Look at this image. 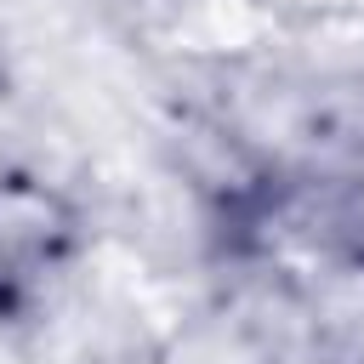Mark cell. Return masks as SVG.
Returning a JSON list of instances; mask_svg holds the SVG:
<instances>
[{
    "mask_svg": "<svg viewBox=\"0 0 364 364\" xmlns=\"http://www.w3.org/2000/svg\"><path fill=\"white\" fill-rule=\"evenodd\" d=\"M68 245V216L51 193H34L23 182L0 188V301L23 296L34 273H46Z\"/></svg>",
    "mask_w": 364,
    "mask_h": 364,
    "instance_id": "obj_1",
    "label": "cell"
}]
</instances>
